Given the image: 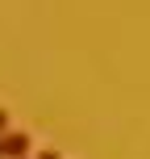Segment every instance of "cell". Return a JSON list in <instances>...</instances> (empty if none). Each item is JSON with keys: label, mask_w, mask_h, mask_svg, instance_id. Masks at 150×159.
<instances>
[{"label": "cell", "mask_w": 150, "mask_h": 159, "mask_svg": "<svg viewBox=\"0 0 150 159\" xmlns=\"http://www.w3.org/2000/svg\"><path fill=\"white\" fill-rule=\"evenodd\" d=\"M4 151H8V143H4V134H0V159H4Z\"/></svg>", "instance_id": "6da1fadb"}, {"label": "cell", "mask_w": 150, "mask_h": 159, "mask_svg": "<svg viewBox=\"0 0 150 159\" xmlns=\"http://www.w3.org/2000/svg\"><path fill=\"white\" fill-rule=\"evenodd\" d=\"M42 159H58V155H50V151H46V155H42Z\"/></svg>", "instance_id": "3957f363"}, {"label": "cell", "mask_w": 150, "mask_h": 159, "mask_svg": "<svg viewBox=\"0 0 150 159\" xmlns=\"http://www.w3.org/2000/svg\"><path fill=\"white\" fill-rule=\"evenodd\" d=\"M4 121H8V117H4V113H0V134H4Z\"/></svg>", "instance_id": "7a4b0ae2"}]
</instances>
